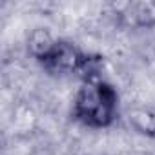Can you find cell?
I'll list each match as a JSON object with an SVG mask.
<instances>
[{
  "label": "cell",
  "instance_id": "cell-1",
  "mask_svg": "<svg viewBox=\"0 0 155 155\" xmlns=\"http://www.w3.org/2000/svg\"><path fill=\"white\" fill-rule=\"evenodd\" d=\"M117 113V91L108 82L84 81L73 101V115L88 128H106Z\"/></svg>",
  "mask_w": 155,
  "mask_h": 155
},
{
  "label": "cell",
  "instance_id": "cell-3",
  "mask_svg": "<svg viewBox=\"0 0 155 155\" xmlns=\"http://www.w3.org/2000/svg\"><path fill=\"white\" fill-rule=\"evenodd\" d=\"M117 15L122 22L133 28H155V2H128L117 9Z\"/></svg>",
  "mask_w": 155,
  "mask_h": 155
},
{
  "label": "cell",
  "instance_id": "cell-5",
  "mask_svg": "<svg viewBox=\"0 0 155 155\" xmlns=\"http://www.w3.org/2000/svg\"><path fill=\"white\" fill-rule=\"evenodd\" d=\"M128 120L131 124L133 130H137L139 133L144 135H155V110L148 108V106H140V108H133L128 113Z\"/></svg>",
  "mask_w": 155,
  "mask_h": 155
},
{
  "label": "cell",
  "instance_id": "cell-2",
  "mask_svg": "<svg viewBox=\"0 0 155 155\" xmlns=\"http://www.w3.org/2000/svg\"><path fill=\"white\" fill-rule=\"evenodd\" d=\"M90 57L84 55L77 46L69 42H57L53 51L42 60V66L49 73L69 75V73H82Z\"/></svg>",
  "mask_w": 155,
  "mask_h": 155
},
{
  "label": "cell",
  "instance_id": "cell-4",
  "mask_svg": "<svg viewBox=\"0 0 155 155\" xmlns=\"http://www.w3.org/2000/svg\"><path fill=\"white\" fill-rule=\"evenodd\" d=\"M57 42L58 40H55V37L51 35L49 29H46V28H35L28 35V53L33 58H37V60L42 62L53 51V48L57 46Z\"/></svg>",
  "mask_w": 155,
  "mask_h": 155
}]
</instances>
